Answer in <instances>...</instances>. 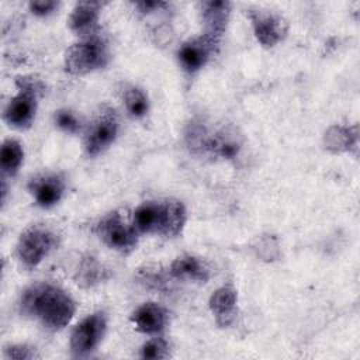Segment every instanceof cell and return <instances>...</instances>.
I'll return each instance as SVG.
<instances>
[{
    "label": "cell",
    "mask_w": 360,
    "mask_h": 360,
    "mask_svg": "<svg viewBox=\"0 0 360 360\" xmlns=\"http://www.w3.org/2000/svg\"><path fill=\"white\" fill-rule=\"evenodd\" d=\"M18 307L22 315L38 319L51 330L65 328L76 311L72 297L51 283H37L25 288Z\"/></svg>",
    "instance_id": "cell-1"
},
{
    "label": "cell",
    "mask_w": 360,
    "mask_h": 360,
    "mask_svg": "<svg viewBox=\"0 0 360 360\" xmlns=\"http://www.w3.org/2000/svg\"><path fill=\"white\" fill-rule=\"evenodd\" d=\"M186 208L181 201L169 198L163 201H146L132 215V222L141 233H158L173 238L181 233L186 224Z\"/></svg>",
    "instance_id": "cell-2"
},
{
    "label": "cell",
    "mask_w": 360,
    "mask_h": 360,
    "mask_svg": "<svg viewBox=\"0 0 360 360\" xmlns=\"http://www.w3.org/2000/svg\"><path fill=\"white\" fill-rule=\"evenodd\" d=\"M188 149L200 156L211 159H233L242 146L240 135L231 127L211 129L204 121L193 120L186 129Z\"/></svg>",
    "instance_id": "cell-3"
},
{
    "label": "cell",
    "mask_w": 360,
    "mask_h": 360,
    "mask_svg": "<svg viewBox=\"0 0 360 360\" xmlns=\"http://www.w3.org/2000/svg\"><path fill=\"white\" fill-rule=\"evenodd\" d=\"M18 93L4 108V121L17 129H27L32 125L37 111V100L44 91V84L34 77H17Z\"/></svg>",
    "instance_id": "cell-4"
},
{
    "label": "cell",
    "mask_w": 360,
    "mask_h": 360,
    "mask_svg": "<svg viewBox=\"0 0 360 360\" xmlns=\"http://www.w3.org/2000/svg\"><path fill=\"white\" fill-rule=\"evenodd\" d=\"M110 51L107 42L100 37L83 38L72 45L65 55V70L70 75H86L107 66Z\"/></svg>",
    "instance_id": "cell-5"
},
{
    "label": "cell",
    "mask_w": 360,
    "mask_h": 360,
    "mask_svg": "<svg viewBox=\"0 0 360 360\" xmlns=\"http://www.w3.org/2000/svg\"><path fill=\"white\" fill-rule=\"evenodd\" d=\"M98 238L111 249L121 253H129L138 243V231L129 224L120 211H112L104 215L96 226Z\"/></svg>",
    "instance_id": "cell-6"
},
{
    "label": "cell",
    "mask_w": 360,
    "mask_h": 360,
    "mask_svg": "<svg viewBox=\"0 0 360 360\" xmlns=\"http://www.w3.org/2000/svg\"><path fill=\"white\" fill-rule=\"evenodd\" d=\"M58 236L48 228L35 225L25 229L17 243V256L25 267L38 266L55 248Z\"/></svg>",
    "instance_id": "cell-7"
},
{
    "label": "cell",
    "mask_w": 360,
    "mask_h": 360,
    "mask_svg": "<svg viewBox=\"0 0 360 360\" xmlns=\"http://www.w3.org/2000/svg\"><path fill=\"white\" fill-rule=\"evenodd\" d=\"M107 329V315L103 311H96L83 318L72 330L70 352L75 357L90 354L103 340Z\"/></svg>",
    "instance_id": "cell-8"
},
{
    "label": "cell",
    "mask_w": 360,
    "mask_h": 360,
    "mask_svg": "<svg viewBox=\"0 0 360 360\" xmlns=\"http://www.w3.org/2000/svg\"><path fill=\"white\" fill-rule=\"evenodd\" d=\"M118 117L112 108H103L90 122L84 134V150L89 156L104 152L117 138Z\"/></svg>",
    "instance_id": "cell-9"
},
{
    "label": "cell",
    "mask_w": 360,
    "mask_h": 360,
    "mask_svg": "<svg viewBox=\"0 0 360 360\" xmlns=\"http://www.w3.org/2000/svg\"><path fill=\"white\" fill-rule=\"evenodd\" d=\"M219 42L221 41L207 34L186 41L177 51V59L183 70L187 73L198 72L215 53Z\"/></svg>",
    "instance_id": "cell-10"
},
{
    "label": "cell",
    "mask_w": 360,
    "mask_h": 360,
    "mask_svg": "<svg viewBox=\"0 0 360 360\" xmlns=\"http://www.w3.org/2000/svg\"><path fill=\"white\" fill-rule=\"evenodd\" d=\"M249 17L252 20L255 37L263 46H274L287 34V21L274 11L255 8L249 11Z\"/></svg>",
    "instance_id": "cell-11"
},
{
    "label": "cell",
    "mask_w": 360,
    "mask_h": 360,
    "mask_svg": "<svg viewBox=\"0 0 360 360\" xmlns=\"http://www.w3.org/2000/svg\"><path fill=\"white\" fill-rule=\"evenodd\" d=\"M65 179L59 173L38 174L28 183V191L42 208H51L58 204L65 193Z\"/></svg>",
    "instance_id": "cell-12"
},
{
    "label": "cell",
    "mask_w": 360,
    "mask_h": 360,
    "mask_svg": "<svg viewBox=\"0 0 360 360\" xmlns=\"http://www.w3.org/2000/svg\"><path fill=\"white\" fill-rule=\"evenodd\" d=\"M103 4L100 1H80L72 10L69 28L79 37L89 38L98 35V14Z\"/></svg>",
    "instance_id": "cell-13"
},
{
    "label": "cell",
    "mask_w": 360,
    "mask_h": 360,
    "mask_svg": "<svg viewBox=\"0 0 360 360\" xmlns=\"http://www.w3.org/2000/svg\"><path fill=\"white\" fill-rule=\"evenodd\" d=\"M131 321L136 330L145 335H158L166 328L169 314L166 308L156 302H145L132 312Z\"/></svg>",
    "instance_id": "cell-14"
},
{
    "label": "cell",
    "mask_w": 360,
    "mask_h": 360,
    "mask_svg": "<svg viewBox=\"0 0 360 360\" xmlns=\"http://www.w3.org/2000/svg\"><path fill=\"white\" fill-rule=\"evenodd\" d=\"M200 14L204 22V34L221 41L231 14L229 1H201Z\"/></svg>",
    "instance_id": "cell-15"
},
{
    "label": "cell",
    "mask_w": 360,
    "mask_h": 360,
    "mask_svg": "<svg viewBox=\"0 0 360 360\" xmlns=\"http://www.w3.org/2000/svg\"><path fill=\"white\" fill-rule=\"evenodd\" d=\"M238 292L232 285H224L210 297V308L219 326H228L235 318Z\"/></svg>",
    "instance_id": "cell-16"
},
{
    "label": "cell",
    "mask_w": 360,
    "mask_h": 360,
    "mask_svg": "<svg viewBox=\"0 0 360 360\" xmlns=\"http://www.w3.org/2000/svg\"><path fill=\"white\" fill-rule=\"evenodd\" d=\"M170 274L180 280H193L205 283L210 277L207 264L195 256L184 255L179 256L170 266Z\"/></svg>",
    "instance_id": "cell-17"
},
{
    "label": "cell",
    "mask_w": 360,
    "mask_h": 360,
    "mask_svg": "<svg viewBox=\"0 0 360 360\" xmlns=\"http://www.w3.org/2000/svg\"><path fill=\"white\" fill-rule=\"evenodd\" d=\"M357 125H333L325 132V148L330 152H347L357 145Z\"/></svg>",
    "instance_id": "cell-18"
},
{
    "label": "cell",
    "mask_w": 360,
    "mask_h": 360,
    "mask_svg": "<svg viewBox=\"0 0 360 360\" xmlns=\"http://www.w3.org/2000/svg\"><path fill=\"white\" fill-rule=\"evenodd\" d=\"M24 159V149L15 139H6L0 150V166L4 174L13 176L20 169Z\"/></svg>",
    "instance_id": "cell-19"
},
{
    "label": "cell",
    "mask_w": 360,
    "mask_h": 360,
    "mask_svg": "<svg viewBox=\"0 0 360 360\" xmlns=\"http://www.w3.org/2000/svg\"><path fill=\"white\" fill-rule=\"evenodd\" d=\"M107 277H108L107 269H104V266L100 262H97L94 257L87 256L83 259L82 264L79 266L76 283L80 284L82 287H93L101 283L103 280H105Z\"/></svg>",
    "instance_id": "cell-20"
},
{
    "label": "cell",
    "mask_w": 360,
    "mask_h": 360,
    "mask_svg": "<svg viewBox=\"0 0 360 360\" xmlns=\"http://www.w3.org/2000/svg\"><path fill=\"white\" fill-rule=\"evenodd\" d=\"M122 98H124L125 108L131 117L142 118L146 115L149 110V103H148V97L141 89L135 86H127L122 91Z\"/></svg>",
    "instance_id": "cell-21"
},
{
    "label": "cell",
    "mask_w": 360,
    "mask_h": 360,
    "mask_svg": "<svg viewBox=\"0 0 360 360\" xmlns=\"http://www.w3.org/2000/svg\"><path fill=\"white\" fill-rule=\"evenodd\" d=\"M55 124L58 128H60L63 132L68 134H77L82 129V121L79 120V117L68 110V108H62L55 111Z\"/></svg>",
    "instance_id": "cell-22"
},
{
    "label": "cell",
    "mask_w": 360,
    "mask_h": 360,
    "mask_svg": "<svg viewBox=\"0 0 360 360\" xmlns=\"http://www.w3.org/2000/svg\"><path fill=\"white\" fill-rule=\"evenodd\" d=\"M141 357L150 359V360L166 359V357H169V343L163 338L150 339L142 346Z\"/></svg>",
    "instance_id": "cell-23"
},
{
    "label": "cell",
    "mask_w": 360,
    "mask_h": 360,
    "mask_svg": "<svg viewBox=\"0 0 360 360\" xmlns=\"http://www.w3.org/2000/svg\"><path fill=\"white\" fill-rule=\"evenodd\" d=\"M4 356L7 359H17V360H31L38 359L39 354L35 352L34 347L27 345H13L4 349Z\"/></svg>",
    "instance_id": "cell-24"
},
{
    "label": "cell",
    "mask_w": 360,
    "mask_h": 360,
    "mask_svg": "<svg viewBox=\"0 0 360 360\" xmlns=\"http://www.w3.org/2000/svg\"><path fill=\"white\" fill-rule=\"evenodd\" d=\"M58 7V1L53 0H35L30 3V10L35 15H48Z\"/></svg>",
    "instance_id": "cell-25"
},
{
    "label": "cell",
    "mask_w": 360,
    "mask_h": 360,
    "mask_svg": "<svg viewBox=\"0 0 360 360\" xmlns=\"http://www.w3.org/2000/svg\"><path fill=\"white\" fill-rule=\"evenodd\" d=\"M166 3H162V1H139V3H135V7L141 11V13H150V11H155L160 7H165Z\"/></svg>",
    "instance_id": "cell-26"
}]
</instances>
